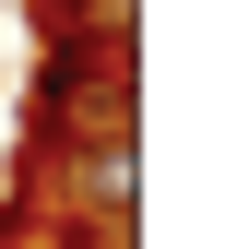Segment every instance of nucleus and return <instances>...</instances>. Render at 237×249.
I'll return each mask as SVG.
<instances>
[{
  "label": "nucleus",
  "mask_w": 237,
  "mask_h": 249,
  "mask_svg": "<svg viewBox=\"0 0 237 249\" xmlns=\"http://www.w3.org/2000/svg\"><path fill=\"white\" fill-rule=\"evenodd\" d=\"M95 131H131V24H48L24 142H95Z\"/></svg>",
  "instance_id": "nucleus-1"
},
{
  "label": "nucleus",
  "mask_w": 237,
  "mask_h": 249,
  "mask_svg": "<svg viewBox=\"0 0 237 249\" xmlns=\"http://www.w3.org/2000/svg\"><path fill=\"white\" fill-rule=\"evenodd\" d=\"M36 202H59L71 226L131 237V202H142V154H131V131H95V142H36Z\"/></svg>",
  "instance_id": "nucleus-2"
},
{
  "label": "nucleus",
  "mask_w": 237,
  "mask_h": 249,
  "mask_svg": "<svg viewBox=\"0 0 237 249\" xmlns=\"http://www.w3.org/2000/svg\"><path fill=\"white\" fill-rule=\"evenodd\" d=\"M36 24H131V0H36Z\"/></svg>",
  "instance_id": "nucleus-3"
},
{
  "label": "nucleus",
  "mask_w": 237,
  "mask_h": 249,
  "mask_svg": "<svg viewBox=\"0 0 237 249\" xmlns=\"http://www.w3.org/2000/svg\"><path fill=\"white\" fill-rule=\"evenodd\" d=\"M0 249H24V237H0ZM48 249H131V237H107V226H59Z\"/></svg>",
  "instance_id": "nucleus-4"
}]
</instances>
